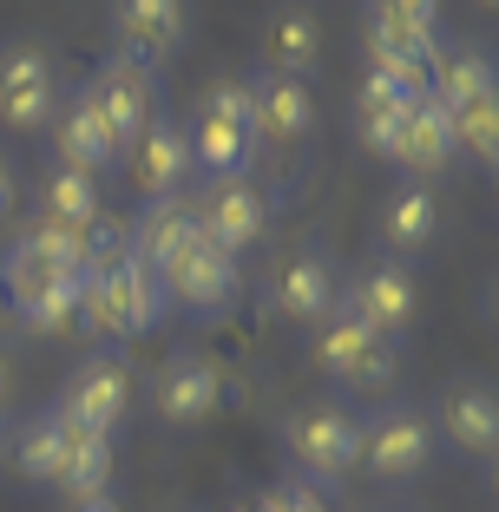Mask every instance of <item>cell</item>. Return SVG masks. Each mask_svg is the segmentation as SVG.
<instances>
[{"label": "cell", "instance_id": "1", "mask_svg": "<svg viewBox=\"0 0 499 512\" xmlns=\"http://www.w3.org/2000/svg\"><path fill=\"white\" fill-rule=\"evenodd\" d=\"M184 138H191L197 178H237L257 158V132H250V79H217V86L197 92L191 119H184Z\"/></svg>", "mask_w": 499, "mask_h": 512}, {"label": "cell", "instance_id": "2", "mask_svg": "<svg viewBox=\"0 0 499 512\" xmlns=\"http://www.w3.org/2000/svg\"><path fill=\"white\" fill-rule=\"evenodd\" d=\"M309 355H316V368L335 388H355V394H381L401 375V342H381L342 296H335V309L316 322V348H309Z\"/></svg>", "mask_w": 499, "mask_h": 512}, {"label": "cell", "instance_id": "3", "mask_svg": "<svg viewBox=\"0 0 499 512\" xmlns=\"http://www.w3.org/2000/svg\"><path fill=\"white\" fill-rule=\"evenodd\" d=\"M191 211H197V230H204L217 250L243 256V250L263 243L276 204L263 197V184L250 178V171H237V178H197L191 184Z\"/></svg>", "mask_w": 499, "mask_h": 512}, {"label": "cell", "instance_id": "4", "mask_svg": "<svg viewBox=\"0 0 499 512\" xmlns=\"http://www.w3.org/2000/svg\"><path fill=\"white\" fill-rule=\"evenodd\" d=\"M60 112V66L40 40H0V125L46 132Z\"/></svg>", "mask_w": 499, "mask_h": 512}, {"label": "cell", "instance_id": "5", "mask_svg": "<svg viewBox=\"0 0 499 512\" xmlns=\"http://www.w3.org/2000/svg\"><path fill=\"white\" fill-rule=\"evenodd\" d=\"M158 283H165L171 309H184V316H197V322H224L243 296V263L230 250H217L211 237H197L171 270H158Z\"/></svg>", "mask_w": 499, "mask_h": 512}, {"label": "cell", "instance_id": "6", "mask_svg": "<svg viewBox=\"0 0 499 512\" xmlns=\"http://www.w3.org/2000/svg\"><path fill=\"white\" fill-rule=\"evenodd\" d=\"M289 453H296L303 480L342 486L348 473L362 467V421H355L342 401H316L289 421Z\"/></svg>", "mask_w": 499, "mask_h": 512}, {"label": "cell", "instance_id": "7", "mask_svg": "<svg viewBox=\"0 0 499 512\" xmlns=\"http://www.w3.org/2000/svg\"><path fill=\"white\" fill-rule=\"evenodd\" d=\"M427 453H434V427H427V414L414 401H401V394H388L362 421V467L375 473V480H388V486L414 480V473L427 467Z\"/></svg>", "mask_w": 499, "mask_h": 512}, {"label": "cell", "instance_id": "8", "mask_svg": "<svg viewBox=\"0 0 499 512\" xmlns=\"http://www.w3.org/2000/svg\"><path fill=\"white\" fill-rule=\"evenodd\" d=\"M125 407H132V368H125L119 355H86V362L73 368V381L60 388L53 414H60L73 434L112 440V434H119V421H125Z\"/></svg>", "mask_w": 499, "mask_h": 512}, {"label": "cell", "instance_id": "9", "mask_svg": "<svg viewBox=\"0 0 499 512\" xmlns=\"http://www.w3.org/2000/svg\"><path fill=\"white\" fill-rule=\"evenodd\" d=\"M250 132H257V151L303 158L309 138H316V99H309V79L250 73Z\"/></svg>", "mask_w": 499, "mask_h": 512}, {"label": "cell", "instance_id": "10", "mask_svg": "<svg viewBox=\"0 0 499 512\" xmlns=\"http://www.w3.org/2000/svg\"><path fill=\"white\" fill-rule=\"evenodd\" d=\"M191 7L184 0H112V53L145 73H165L184 46Z\"/></svg>", "mask_w": 499, "mask_h": 512}, {"label": "cell", "instance_id": "11", "mask_svg": "<svg viewBox=\"0 0 499 512\" xmlns=\"http://www.w3.org/2000/svg\"><path fill=\"white\" fill-rule=\"evenodd\" d=\"M99 106V119H106V132H112V145H119V158H125V145H132L145 125L158 119V73H145V66H132V60H119V53H106L99 60V73L79 86Z\"/></svg>", "mask_w": 499, "mask_h": 512}, {"label": "cell", "instance_id": "12", "mask_svg": "<svg viewBox=\"0 0 499 512\" xmlns=\"http://www.w3.org/2000/svg\"><path fill=\"white\" fill-rule=\"evenodd\" d=\"M427 427H434L454 453H467V460H493V447H499V394H493V381L454 375L434 394V421Z\"/></svg>", "mask_w": 499, "mask_h": 512}, {"label": "cell", "instance_id": "13", "mask_svg": "<svg viewBox=\"0 0 499 512\" xmlns=\"http://www.w3.org/2000/svg\"><path fill=\"white\" fill-rule=\"evenodd\" d=\"M119 165L132 171V184L145 197H178V191H191V184H197L191 138H184V119H171V112H158V119L125 145Z\"/></svg>", "mask_w": 499, "mask_h": 512}, {"label": "cell", "instance_id": "14", "mask_svg": "<svg viewBox=\"0 0 499 512\" xmlns=\"http://www.w3.org/2000/svg\"><path fill=\"white\" fill-rule=\"evenodd\" d=\"M152 407H158V421H171V427L211 421L217 407H224V368L211 355H197V348L165 355V368L152 375Z\"/></svg>", "mask_w": 499, "mask_h": 512}, {"label": "cell", "instance_id": "15", "mask_svg": "<svg viewBox=\"0 0 499 512\" xmlns=\"http://www.w3.org/2000/svg\"><path fill=\"white\" fill-rule=\"evenodd\" d=\"M335 296H342V276H335L329 250H316V243L289 250L283 263H276V276H270V309L283 322H303V329H316V322L329 316Z\"/></svg>", "mask_w": 499, "mask_h": 512}, {"label": "cell", "instance_id": "16", "mask_svg": "<svg viewBox=\"0 0 499 512\" xmlns=\"http://www.w3.org/2000/svg\"><path fill=\"white\" fill-rule=\"evenodd\" d=\"M342 302L381 335V342H401L408 322H414V270L394 263V256H375V263L355 270V283L342 289Z\"/></svg>", "mask_w": 499, "mask_h": 512}, {"label": "cell", "instance_id": "17", "mask_svg": "<svg viewBox=\"0 0 499 512\" xmlns=\"http://www.w3.org/2000/svg\"><path fill=\"white\" fill-rule=\"evenodd\" d=\"M322 60V20L309 0H276L257 33V73H289L303 79Z\"/></svg>", "mask_w": 499, "mask_h": 512}, {"label": "cell", "instance_id": "18", "mask_svg": "<svg viewBox=\"0 0 499 512\" xmlns=\"http://www.w3.org/2000/svg\"><path fill=\"white\" fill-rule=\"evenodd\" d=\"M125 237H132V256L145 263V270H171V263L204 237V230H197V211H191V191L145 197V211L125 224Z\"/></svg>", "mask_w": 499, "mask_h": 512}, {"label": "cell", "instance_id": "19", "mask_svg": "<svg viewBox=\"0 0 499 512\" xmlns=\"http://www.w3.org/2000/svg\"><path fill=\"white\" fill-rule=\"evenodd\" d=\"M53 165L66 171H86V178H99V171L119 165V145H112L106 119H99V106H92L86 92L73 86V99H66V112H53Z\"/></svg>", "mask_w": 499, "mask_h": 512}, {"label": "cell", "instance_id": "20", "mask_svg": "<svg viewBox=\"0 0 499 512\" xmlns=\"http://www.w3.org/2000/svg\"><path fill=\"white\" fill-rule=\"evenodd\" d=\"M460 158V145H454V119H447V106H440L434 92H421L414 99V112H408V125H401V145H394V165L408 171L414 184H427V178H440V171Z\"/></svg>", "mask_w": 499, "mask_h": 512}, {"label": "cell", "instance_id": "21", "mask_svg": "<svg viewBox=\"0 0 499 512\" xmlns=\"http://www.w3.org/2000/svg\"><path fill=\"white\" fill-rule=\"evenodd\" d=\"M434 237H440V197H434V184L408 178L388 197V211H381V243H388L394 263H408V256H421Z\"/></svg>", "mask_w": 499, "mask_h": 512}, {"label": "cell", "instance_id": "22", "mask_svg": "<svg viewBox=\"0 0 499 512\" xmlns=\"http://www.w3.org/2000/svg\"><path fill=\"white\" fill-rule=\"evenodd\" d=\"M0 283H7V316H14V309H33L40 296H60V289H73L79 270H66L53 250H40L33 237H20L14 250L0 256Z\"/></svg>", "mask_w": 499, "mask_h": 512}, {"label": "cell", "instance_id": "23", "mask_svg": "<svg viewBox=\"0 0 499 512\" xmlns=\"http://www.w3.org/2000/svg\"><path fill=\"white\" fill-rule=\"evenodd\" d=\"M408 112H414V92H401L394 79L368 73L362 92H355V138H362V151H375V158H394Z\"/></svg>", "mask_w": 499, "mask_h": 512}, {"label": "cell", "instance_id": "24", "mask_svg": "<svg viewBox=\"0 0 499 512\" xmlns=\"http://www.w3.org/2000/svg\"><path fill=\"white\" fill-rule=\"evenodd\" d=\"M440 99V106L454 112V106H473V99H486V92H499V79H493V53L486 46H473V40H440V53H434V86H427Z\"/></svg>", "mask_w": 499, "mask_h": 512}, {"label": "cell", "instance_id": "25", "mask_svg": "<svg viewBox=\"0 0 499 512\" xmlns=\"http://www.w3.org/2000/svg\"><path fill=\"white\" fill-rule=\"evenodd\" d=\"M86 276H106L112 296H119V316H125V335H145L165 322V283H158V270H145L138 256H119L112 270H86Z\"/></svg>", "mask_w": 499, "mask_h": 512}, {"label": "cell", "instance_id": "26", "mask_svg": "<svg viewBox=\"0 0 499 512\" xmlns=\"http://www.w3.org/2000/svg\"><path fill=\"white\" fill-rule=\"evenodd\" d=\"M40 224L92 230V224H99V178L53 165V171H46V191H40Z\"/></svg>", "mask_w": 499, "mask_h": 512}, {"label": "cell", "instance_id": "27", "mask_svg": "<svg viewBox=\"0 0 499 512\" xmlns=\"http://www.w3.org/2000/svg\"><path fill=\"white\" fill-rule=\"evenodd\" d=\"M66 421L46 407V414H33L27 427H20V440H14V460H20V473H27L33 486H53L60 480V467H66Z\"/></svg>", "mask_w": 499, "mask_h": 512}, {"label": "cell", "instance_id": "28", "mask_svg": "<svg viewBox=\"0 0 499 512\" xmlns=\"http://www.w3.org/2000/svg\"><path fill=\"white\" fill-rule=\"evenodd\" d=\"M66 434H73V427H66ZM53 493H66V499L112 493V440H99V434L66 440V467H60V480H53Z\"/></svg>", "mask_w": 499, "mask_h": 512}, {"label": "cell", "instance_id": "29", "mask_svg": "<svg viewBox=\"0 0 499 512\" xmlns=\"http://www.w3.org/2000/svg\"><path fill=\"white\" fill-rule=\"evenodd\" d=\"M447 119H454V145L460 151H473L480 165H499V92H486V99H473V106H454Z\"/></svg>", "mask_w": 499, "mask_h": 512}, {"label": "cell", "instance_id": "30", "mask_svg": "<svg viewBox=\"0 0 499 512\" xmlns=\"http://www.w3.org/2000/svg\"><path fill=\"white\" fill-rule=\"evenodd\" d=\"M362 27H394V33L440 40V0H362Z\"/></svg>", "mask_w": 499, "mask_h": 512}, {"label": "cell", "instance_id": "31", "mask_svg": "<svg viewBox=\"0 0 499 512\" xmlns=\"http://www.w3.org/2000/svg\"><path fill=\"white\" fill-rule=\"evenodd\" d=\"M79 329L99 335V342H125V316L106 276H79Z\"/></svg>", "mask_w": 499, "mask_h": 512}, {"label": "cell", "instance_id": "32", "mask_svg": "<svg viewBox=\"0 0 499 512\" xmlns=\"http://www.w3.org/2000/svg\"><path fill=\"white\" fill-rule=\"evenodd\" d=\"M14 322H20V329H33V335H60V329H73V322H79V283L60 289V296H40L33 309H14Z\"/></svg>", "mask_w": 499, "mask_h": 512}, {"label": "cell", "instance_id": "33", "mask_svg": "<svg viewBox=\"0 0 499 512\" xmlns=\"http://www.w3.org/2000/svg\"><path fill=\"white\" fill-rule=\"evenodd\" d=\"M27 237L40 243V250H53V256L66 263V270H79V276H86V230H66V224H33Z\"/></svg>", "mask_w": 499, "mask_h": 512}, {"label": "cell", "instance_id": "34", "mask_svg": "<svg viewBox=\"0 0 499 512\" xmlns=\"http://www.w3.org/2000/svg\"><path fill=\"white\" fill-rule=\"evenodd\" d=\"M276 499H283V512H329V486H316V480H283L276 486Z\"/></svg>", "mask_w": 499, "mask_h": 512}, {"label": "cell", "instance_id": "35", "mask_svg": "<svg viewBox=\"0 0 499 512\" xmlns=\"http://www.w3.org/2000/svg\"><path fill=\"white\" fill-rule=\"evenodd\" d=\"M66 512H119V499H112V493H92V499H73Z\"/></svg>", "mask_w": 499, "mask_h": 512}, {"label": "cell", "instance_id": "36", "mask_svg": "<svg viewBox=\"0 0 499 512\" xmlns=\"http://www.w3.org/2000/svg\"><path fill=\"white\" fill-rule=\"evenodd\" d=\"M14 211V171H7V158H0V217Z\"/></svg>", "mask_w": 499, "mask_h": 512}, {"label": "cell", "instance_id": "37", "mask_svg": "<svg viewBox=\"0 0 499 512\" xmlns=\"http://www.w3.org/2000/svg\"><path fill=\"white\" fill-rule=\"evenodd\" d=\"M7 388H14V362H7V348H0V407H7Z\"/></svg>", "mask_w": 499, "mask_h": 512}]
</instances>
